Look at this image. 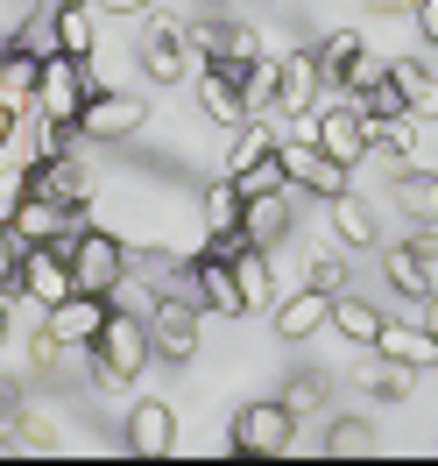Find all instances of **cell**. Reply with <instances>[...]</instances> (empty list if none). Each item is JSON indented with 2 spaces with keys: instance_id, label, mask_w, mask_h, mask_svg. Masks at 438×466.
Returning <instances> with one entry per match:
<instances>
[{
  "instance_id": "obj_1",
  "label": "cell",
  "mask_w": 438,
  "mask_h": 466,
  "mask_svg": "<svg viewBox=\"0 0 438 466\" xmlns=\"http://www.w3.org/2000/svg\"><path fill=\"white\" fill-rule=\"evenodd\" d=\"M92 389H107V396H120V389H135V381L148 375V360H156V339H148V319H127V311H107V325H99V339H92Z\"/></svg>"
},
{
  "instance_id": "obj_2",
  "label": "cell",
  "mask_w": 438,
  "mask_h": 466,
  "mask_svg": "<svg viewBox=\"0 0 438 466\" xmlns=\"http://www.w3.org/2000/svg\"><path fill=\"white\" fill-rule=\"evenodd\" d=\"M311 142L325 148V156H340V163H361L368 156V120H361V106H353L347 92H319V106H311Z\"/></svg>"
},
{
  "instance_id": "obj_3",
  "label": "cell",
  "mask_w": 438,
  "mask_h": 466,
  "mask_svg": "<svg viewBox=\"0 0 438 466\" xmlns=\"http://www.w3.org/2000/svg\"><path fill=\"white\" fill-rule=\"evenodd\" d=\"M22 191H29V198L64 205V212L78 219V212H86V198H92V170L78 163V148H64V156H36L29 170H22Z\"/></svg>"
},
{
  "instance_id": "obj_4",
  "label": "cell",
  "mask_w": 438,
  "mask_h": 466,
  "mask_svg": "<svg viewBox=\"0 0 438 466\" xmlns=\"http://www.w3.org/2000/svg\"><path fill=\"white\" fill-rule=\"evenodd\" d=\"M290 438H297V417L283 410V396H276V403H248L240 410L227 445H234V460H283Z\"/></svg>"
},
{
  "instance_id": "obj_5",
  "label": "cell",
  "mask_w": 438,
  "mask_h": 466,
  "mask_svg": "<svg viewBox=\"0 0 438 466\" xmlns=\"http://www.w3.org/2000/svg\"><path fill=\"white\" fill-rule=\"evenodd\" d=\"M71 127H78V142H127L148 127V99L142 92H92Z\"/></svg>"
},
{
  "instance_id": "obj_6",
  "label": "cell",
  "mask_w": 438,
  "mask_h": 466,
  "mask_svg": "<svg viewBox=\"0 0 438 466\" xmlns=\"http://www.w3.org/2000/svg\"><path fill=\"white\" fill-rule=\"evenodd\" d=\"M15 290L29 297L36 311L64 304V297L78 290V283H71V240H50V248H22V283H15Z\"/></svg>"
},
{
  "instance_id": "obj_7",
  "label": "cell",
  "mask_w": 438,
  "mask_h": 466,
  "mask_svg": "<svg viewBox=\"0 0 438 466\" xmlns=\"http://www.w3.org/2000/svg\"><path fill=\"white\" fill-rule=\"evenodd\" d=\"M127 276V240H114V233H71V283L92 297H107Z\"/></svg>"
},
{
  "instance_id": "obj_8",
  "label": "cell",
  "mask_w": 438,
  "mask_h": 466,
  "mask_svg": "<svg viewBox=\"0 0 438 466\" xmlns=\"http://www.w3.org/2000/svg\"><path fill=\"white\" fill-rule=\"evenodd\" d=\"M92 99V78H86V57H43V86H36V106L50 120H78V106Z\"/></svg>"
},
{
  "instance_id": "obj_9",
  "label": "cell",
  "mask_w": 438,
  "mask_h": 466,
  "mask_svg": "<svg viewBox=\"0 0 438 466\" xmlns=\"http://www.w3.org/2000/svg\"><path fill=\"white\" fill-rule=\"evenodd\" d=\"M276 156H283V170H290V191H311V198L347 191V163L325 156L319 142H276Z\"/></svg>"
},
{
  "instance_id": "obj_10",
  "label": "cell",
  "mask_w": 438,
  "mask_h": 466,
  "mask_svg": "<svg viewBox=\"0 0 438 466\" xmlns=\"http://www.w3.org/2000/svg\"><path fill=\"white\" fill-rule=\"evenodd\" d=\"M325 92V71H319V50H290V57H276V114L283 120H304L319 106Z\"/></svg>"
},
{
  "instance_id": "obj_11",
  "label": "cell",
  "mask_w": 438,
  "mask_h": 466,
  "mask_svg": "<svg viewBox=\"0 0 438 466\" xmlns=\"http://www.w3.org/2000/svg\"><path fill=\"white\" fill-rule=\"evenodd\" d=\"M107 311H114L107 297L71 290L64 304H50V311H43V325H50V339H57V347H92V339H99V325H107Z\"/></svg>"
},
{
  "instance_id": "obj_12",
  "label": "cell",
  "mask_w": 438,
  "mask_h": 466,
  "mask_svg": "<svg viewBox=\"0 0 438 466\" xmlns=\"http://www.w3.org/2000/svg\"><path fill=\"white\" fill-rule=\"evenodd\" d=\"M148 339L163 360H191L199 353V304L191 297H163L156 311H148Z\"/></svg>"
},
{
  "instance_id": "obj_13",
  "label": "cell",
  "mask_w": 438,
  "mask_h": 466,
  "mask_svg": "<svg viewBox=\"0 0 438 466\" xmlns=\"http://www.w3.org/2000/svg\"><path fill=\"white\" fill-rule=\"evenodd\" d=\"M199 114L219 120V127H240V120H248V92H240V71H234V64H205V78H199Z\"/></svg>"
},
{
  "instance_id": "obj_14",
  "label": "cell",
  "mask_w": 438,
  "mask_h": 466,
  "mask_svg": "<svg viewBox=\"0 0 438 466\" xmlns=\"http://www.w3.org/2000/svg\"><path fill=\"white\" fill-rule=\"evenodd\" d=\"M191 290H199V311H219V319H248V304H240V283H234V262H219V255H199V262H191Z\"/></svg>"
},
{
  "instance_id": "obj_15",
  "label": "cell",
  "mask_w": 438,
  "mask_h": 466,
  "mask_svg": "<svg viewBox=\"0 0 438 466\" xmlns=\"http://www.w3.org/2000/svg\"><path fill=\"white\" fill-rule=\"evenodd\" d=\"M184 64H191V35H184V22H156V29L142 35V71L156 78V86H177Z\"/></svg>"
},
{
  "instance_id": "obj_16",
  "label": "cell",
  "mask_w": 438,
  "mask_h": 466,
  "mask_svg": "<svg viewBox=\"0 0 438 466\" xmlns=\"http://www.w3.org/2000/svg\"><path fill=\"white\" fill-rule=\"evenodd\" d=\"M325 219H332V233H340V248H375V240H382V212L361 198L353 184L325 198Z\"/></svg>"
},
{
  "instance_id": "obj_17",
  "label": "cell",
  "mask_w": 438,
  "mask_h": 466,
  "mask_svg": "<svg viewBox=\"0 0 438 466\" xmlns=\"http://www.w3.org/2000/svg\"><path fill=\"white\" fill-rule=\"evenodd\" d=\"M127 452H135V460L177 452V410L170 403H135L127 410Z\"/></svg>"
},
{
  "instance_id": "obj_18",
  "label": "cell",
  "mask_w": 438,
  "mask_h": 466,
  "mask_svg": "<svg viewBox=\"0 0 438 466\" xmlns=\"http://www.w3.org/2000/svg\"><path fill=\"white\" fill-rule=\"evenodd\" d=\"M240 233H248V248H269V255H276V240L290 233V191L240 198Z\"/></svg>"
},
{
  "instance_id": "obj_19",
  "label": "cell",
  "mask_w": 438,
  "mask_h": 466,
  "mask_svg": "<svg viewBox=\"0 0 438 466\" xmlns=\"http://www.w3.org/2000/svg\"><path fill=\"white\" fill-rule=\"evenodd\" d=\"M389 86L403 92V114L410 120H438V71L424 57H396V64H389Z\"/></svg>"
},
{
  "instance_id": "obj_20",
  "label": "cell",
  "mask_w": 438,
  "mask_h": 466,
  "mask_svg": "<svg viewBox=\"0 0 438 466\" xmlns=\"http://www.w3.org/2000/svg\"><path fill=\"white\" fill-rule=\"evenodd\" d=\"M7 227H15V240H22V248H50V240H71V212H64V205H50V198H22Z\"/></svg>"
},
{
  "instance_id": "obj_21",
  "label": "cell",
  "mask_w": 438,
  "mask_h": 466,
  "mask_svg": "<svg viewBox=\"0 0 438 466\" xmlns=\"http://www.w3.org/2000/svg\"><path fill=\"white\" fill-rule=\"evenodd\" d=\"M382 276H389V290H403V297H424L438 290V262L417 248V240H403V248H389V262H382Z\"/></svg>"
},
{
  "instance_id": "obj_22",
  "label": "cell",
  "mask_w": 438,
  "mask_h": 466,
  "mask_svg": "<svg viewBox=\"0 0 438 466\" xmlns=\"http://www.w3.org/2000/svg\"><path fill=\"white\" fill-rule=\"evenodd\" d=\"M325 319H332V297L304 283L297 297H283V304H276V339H311Z\"/></svg>"
},
{
  "instance_id": "obj_23",
  "label": "cell",
  "mask_w": 438,
  "mask_h": 466,
  "mask_svg": "<svg viewBox=\"0 0 438 466\" xmlns=\"http://www.w3.org/2000/svg\"><path fill=\"white\" fill-rule=\"evenodd\" d=\"M375 353H389V360H403V368H438V339H432V325H382L375 332Z\"/></svg>"
},
{
  "instance_id": "obj_24",
  "label": "cell",
  "mask_w": 438,
  "mask_h": 466,
  "mask_svg": "<svg viewBox=\"0 0 438 466\" xmlns=\"http://www.w3.org/2000/svg\"><path fill=\"white\" fill-rule=\"evenodd\" d=\"M36 86H43V57H29V50L7 43V50H0V106L22 114V106L36 99Z\"/></svg>"
},
{
  "instance_id": "obj_25",
  "label": "cell",
  "mask_w": 438,
  "mask_h": 466,
  "mask_svg": "<svg viewBox=\"0 0 438 466\" xmlns=\"http://www.w3.org/2000/svg\"><path fill=\"white\" fill-rule=\"evenodd\" d=\"M382 452V438L368 417H332L325 424V460H375Z\"/></svg>"
},
{
  "instance_id": "obj_26",
  "label": "cell",
  "mask_w": 438,
  "mask_h": 466,
  "mask_svg": "<svg viewBox=\"0 0 438 466\" xmlns=\"http://www.w3.org/2000/svg\"><path fill=\"white\" fill-rule=\"evenodd\" d=\"M234 283H240V304H248V311H262V304H276V276H269V248H240V255H234Z\"/></svg>"
},
{
  "instance_id": "obj_27",
  "label": "cell",
  "mask_w": 438,
  "mask_h": 466,
  "mask_svg": "<svg viewBox=\"0 0 438 466\" xmlns=\"http://www.w3.org/2000/svg\"><path fill=\"white\" fill-rule=\"evenodd\" d=\"M389 198L403 205L410 219H438V170H396L389 177Z\"/></svg>"
},
{
  "instance_id": "obj_28",
  "label": "cell",
  "mask_w": 438,
  "mask_h": 466,
  "mask_svg": "<svg viewBox=\"0 0 438 466\" xmlns=\"http://www.w3.org/2000/svg\"><path fill=\"white\" fill-rule=\"evenodd\" d=\"M382 325H389V319H382L375 304H361V297H347V290L332 297V332H340V339H353V347H375Z\"/></svg>"
},
{
  "instance_id": "obj_29",
  "label": "cell",
  "mask_w": 438,
  "mask_h": 466,
  "mask_svg": "<svg viewBox=\"0 0 438 466\" xmlns=\"http://www.w3.org/2000/svg\"><path fill=\"white\" fill-rule=\"evenodd\" d=\"M57 50L64 57H92L99 35H92V0H64L57 7Z\"/></svg>"
},
{
  "instance_id": "obj_30",
  "label": "cell",
  "mask_w": 438,
  "mask_h": 466,
  "mask_svg": "<svg viewBox=\"0 0 438 466\" xmlns=\"http://www.w3.org/2000/svg\"><path fill=\"white\" fill-rule=\"evenodd\" d=\"M269 148H276V120H269V114H248V120L234 127V148H227V177L248 170V163H255V156H269Z\"/></svg>"
},
{
  "instance_id": "obj_31",
  "label": "cell",
  "mask_w": 438,
  "mask_h": 466,
  "mask_svg": "<svg viewBox=\"0 0 438 466\" xmlns=\"http://www.w3.org/2000/svg\"><path fill=\"white\" fill-rule=\"evenodd\" d=\"M199 205H205V233H240V184L234 177H212Z\"/></svg>"
},
{
  "instance_id": "obj_32",
  "label": "cell",
  "mask_w": 438,
  "mask_h": 466,
  "mask_svg": "<svg viewBox=\"0 0 438 466\" xmlns=\"http://www.w3.org/2000/svg\"><path fill=\"white\" fill-rule=\"evenodd\" d=\"M353 375L368 381V389H375L382 403H410V389H417V368H403V360H389V353H382L375 368H353Z\"/></svg>"
},
{
  "instance_id": "obj_33",
  "label": "cell",
  "mask_w": 438,
  "mask_h": 466,
  "mask_svg": "<svg viewBox=\"0 0 438 466\" xmlns=\"http://www.w3.org/2000/svg\"><path fill=\"white\" fill-rule=\"evenodd\" d=\"M234 184H240V198H262V191H290V170H283V156L269 148V156H255L248 170H234Z\"/></svg>"
},
{
  "instance_id": "obj_34",
  "label": "cell",
  "mask_w": 438,
  "mask_h": 466,
  "mask_svg": "<svg viewBox=\"0 0 438 466\" xmlns=\"http://www.w3.org/2000/svg\"><path fill=\"white\" fill-rule=\"evenodd\" d=\"M15 50H29V57H57V7L29 15V22H22V35H15Z\"/></svg>"
},
{
  "instance_id": "obj_35",
  "label": "cell",
  "mask_w": 438,
  "mask_h": 466,
  "mask_svg": "<svg viewBox=\"0 0 438 466\" xmlns=\"http://www.w3.org/2000/svg\"><path fill=\"white\" fill-rule=\"evenodd\" d=\"M382 78H389V64H382V57H368V50H353V57H347V71H340V92H347V99H361V92H375Z\"/></svg>"
},
{
  "instance_id": "obj_36",
  "label": "cell",
  "mask_w": 438,
  "mask_h": 466,
  "mask_svg": "<svg viewBox=\"0 0 438 466\" xmlns=\"http://www.w3.org/2000/svg\"><path fill=\"white\" fill-rule=\"evenodd\" d=\"M283 410H290V417H319L325 410V375H290L283 381Z\"/></svg>"
},
{
  "instance_id": "obj_37",
  "label": "cell",
  "mask_w": 438,
  "mask_h": 466,
  "mask_svg": "<svg viewBox=\"0 0 438 466\" xmlns=\"http://www.w3.org/2000/svg\"><path fill=\"white\" fill-rule=\"evenodd\" d=\"M15 452H57V431H50L43 410H22V417H15Z\"/></svg>"
},
{
  "instance_id": "obj_38",
  "label": "cell",
  "mask_w": 438,
  "mask_h": 466,
  "mask_svg": "<svg viewBox=\"0 0 438 466\" xmlns=\"http://www.w3.org/2000/svg\"><path fill=\"white\" fill-rule=\"evenodd\" d=\"M304 283L325 290V297H340L347 290V262H340V255H311V276H304Z\"/></svg>"
},
{
  "instance_id": "obj_39",
  "label": "cell",
  "mask_w": 438,
  "mask_h": 466,
  "mask_svg": "<svg viewBox=\"0 0 438 466\" xmlns=\"http://www.w3.org/2000/svg\"><path fill=\"white\" fill-rule=\"evenodd\" d=\"M7 283H22V240H15V227L0 219V290Z\"/></svg>"
},
{
  "instance_id": "obj_40",
  "label": "cell",
  "mask_w": 438,
  "mask_h": 466,
  "mask_svg": "<svg viewBox=\"0 0 438 466\" xmlns=\"http://www.w3.org/2000/svg\"><path fill=\"white\" fill-rule=\"evenodd\" d=\"M64 353H71V347H57V339H50V325H36V339H29V360H36V368H57Z\"/></svg>"
},
{
  "instance_id": "obj_41",
  "label": "cell",
  "mask_w": 438,
  "mask_h": 466,
  "mask_svg": "<svg viewBox=\"0 0 438 466\" xmlns=\"http://www.w3.org/2000/svg\"><path fill=\"white\" fill-rule=\"evenodd\" d=\"M410 15H417V35L438 43V0H410Z\"/></svg>"
},
{
  "instance_id": "obj_42",
  "label": "cell",
  "mask_w": 438,
  "mask_h": 466,
  "mask_svg": "<svg viewBox=\"0 0 438 466\" xmlns=\"http://www.w3.org/2000/svg\"><path fill=\"white\" fill-rule=\"evenodd\" d=\"M92 7H107V15H148L156 0H92Z\"/></svg>"
},
{
  "instance_id": "obj_43",
  "label": "cell",
  "mask_w": 438,
  "mask_h": 466,
  "mask_svg": "<svg viewBox=\"0 0 438 466\" xmlns=\"http://www.w3.org/2000/svg\"><path fill=\"white\" fill-rule=\"evenodd\" d=\"M424 325H432V339H438V290L424 297Z\"/></svg>"
},
{
  "instance_id": "obj_44",
  "label": "cell",
  "mask_w": 438,
  "mask_h": 466,
  "mask_svg": "<svg viewBox=\"0 0 438 466\" xmlns=\"http://www.w3.org/2000/svg\"><path fill=\"white\" fill-rule=\"evenodd\" d=\"M7 135H15V106H0V142H7Z\"/></svg>"
},
{
  "instance_id": "obj_45",
  "label": "cell",
  "mask_w": 438,
  "mask_h": 466,
  "mask_svg": "<svg viewBox=\"0 0 438 466\" xmlns=\"http://www.w3.org/2000/svg\"><path fill=\"white\" fill-rule=\"evenodd\" d=\"M375 7H382V15H389V7H410V0H375Z\"/></svg>"
},
{
  "instance_id": "obj_46",
  "label": "cell",
  "mask_w": 438,
  "mask_h": 466,
  "mask_svg": "<svg viewBox=\"0 0 438 466\" xmlns=\"http://www.w3.org/2000/svg\"><path fill=\"white\" fill-rule=\"evenodd\" d=\"M0 339H7V304H0Z\"/></svg>"
}]
</instances>
